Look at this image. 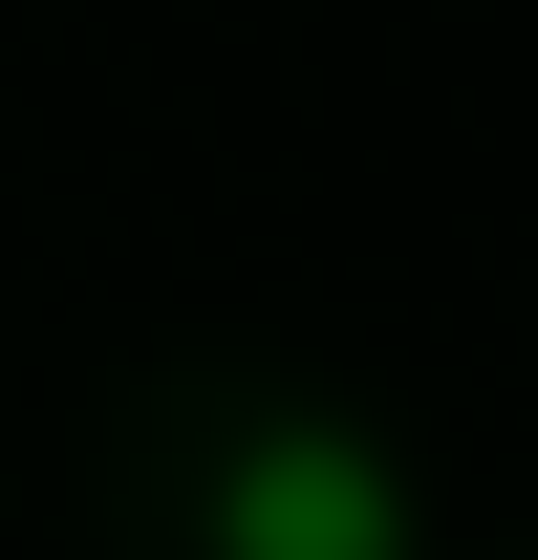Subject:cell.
<instances>
[{
  "mask_svg": "<svg viewBox=\"0 0 538 560\" xmlns=\"http://www.w3.org/2000/svg\"><path fill=\"white\" fill-rule=\"evenodd\" d=\"M215 560H431V517H409V475L366 453L344 410H259L237 453H215Z\"/></svg>",
  "mask_w": 538,
  "mask_h": 560,
  "instance_id": "cell-1",
  "label": "cell"
}]
</instances>
